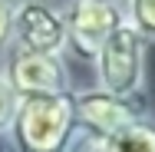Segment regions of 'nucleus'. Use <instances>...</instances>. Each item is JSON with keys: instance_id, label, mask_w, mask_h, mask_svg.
<instances>
[{"instance_id": "9d476101", "label": "nucleus", "mask_w": 155, "mask_h": 152, "mask_svg": "<svg viewBox=\"0 0 155 152\" xmlns=\"http://www.w3.org/2000/svg\"><path fill=\"white\" fill-rule=\"evenodd\" d=\"M13 113H17V93L10 90L7 76L0 73V136H7V129L13 122Z\"/></svg>"}, {"instance_id": "6e6552de", "label": "nucleus", "mask_w": 155, "mask_h": 152, "mask_svg": "<svg viewBox=\"0 0 155 152\" xmlns=\"http://www.w3.org/2000/svg\"><path fill=\"white\" fill-rule=\"evenodd\" d=\"M125 23L135 27L149 43H155V0H119Z\"/></svg>"}, {"instance_id": "39448f33", "label": "nucleus", "mask_w": 155, "mask_h": 152, "mask_svg": "<svg viewBox=\"0 0 155 152\" xmlns=\"http://www.w3.org/2000/svg\"><path fill=\"white\" fill-rule=\"evenodd\" d=\"M73 99H76V132L89 136V139H99V142L112 139L129 122L142 119V116H152L149 113V99H125V96L106 93L99 86L76 90Z\"/></svg>"}, {"instance_id": "20e7f679", "label": "nucleus", "mask_w": 155, "mask_h": 152, "mask_svg": "<svg viewBox=\"0 0 155 152\" xmlns=\"http://www.w3.org/2000/svg\"><path fill=\"white\" fill-rule=\"evenodd\" d=\"M0 73L7 76L10 90L20 96H60L73 93V73H69V56L56 53H33L10 46L3 56Z\"/></svg>"}, {"instance_id": "f257e3e1", "label": "nucleus", "mask_w": 155, "mask_h": 152, "mask_svg": "<svg viewBox=\"0 0 155 152\" xmlns=\"http://www.w3.org/2000/svg\"><path fill=\"white\" fill-rule=\"evenodd\" d=\"M76 93V90H73ZM60 96H20L7 129L13 152H69L76 139V99Z\"/></svg>"}, {"instance_id": "f03ea898", "label": "nucleus", "mask_w": 155, "mask_h": 152, "mask_svg": "<svg viewBox=\"0 0 155 152\" xmlns=\"http://www.w3.org/2000/svg\"><path fill=\"white\" fill-rule=\"evenodd\" d=\"M96 86L125 99H149V40L122 23L93 60Z\"/></svg>"}, {"instance_id": "9b49d317", "label": "nucleus", "mask_w": 155, "mask_h": 152, "mask_svg": "<svg viewBox=\"0 0 155 152\" xmlns=\"http://www.w3.org/2000/svg\"><path fill=\"white\" fill-rule=\"evenodd\" d=\"M69 152H73V149H69Z\"/></svg>"}, {"instance_id": "1a4fd4ad", "label": "nucleus", "mask_w": 155, "mask_h": 152, "mask_svg": "<svg viewBox=\"0 0 155 152\" xmlns=\"http://www.w3.org/2000/svg\"><path fill=\"white\" fill-rule=\"evenodd\" d=\"M17 3L20 0H0V60L7 56L10 43H13V17H17Z\"/></svg>"}, {"instance_id": "7ed1b4c3", "label": "nucleus", "mask_w": 155, "mask_h": 152, "mask_svg": "<svg viewBox=\"0 0 155 152\" xmlns=\"http://www.w3.org/2000/svg\"><path fill=\"white\" fill-rule=\"evenodd\" d=\"M66 13V56L93 66L102 43L125 23L119 0H69Z\"/></svg>"}, {"instance_id": "423d86ee", "label": "nucleus", "mask_w": 155, "mask_h": 152, "mask_svg": "<svg viewBox=\"0 0 155 152\" xmlns=\"http://www.w3.org/2000/svg\"><path fill=\"white\" fill-rule=\"evenodd\" d=\"M10 46L66 56V13L56 10L50 0H20Z\"/></svg>"}, {"instance_id": "0eeeda50", "label": "nucleus", "mask_w": 155, "mask_h": 152, "mask_svg": "<svg viewBox=\"0 0 155 152\" xmlns=\"http://www.w3.org/2000/svg\"><path fill=\"white\" fill-rule=\"evenodd\" d=\"M102 152H155V116L129 122L112 139L102 142Z\"/></svg>"}]
</instances>
